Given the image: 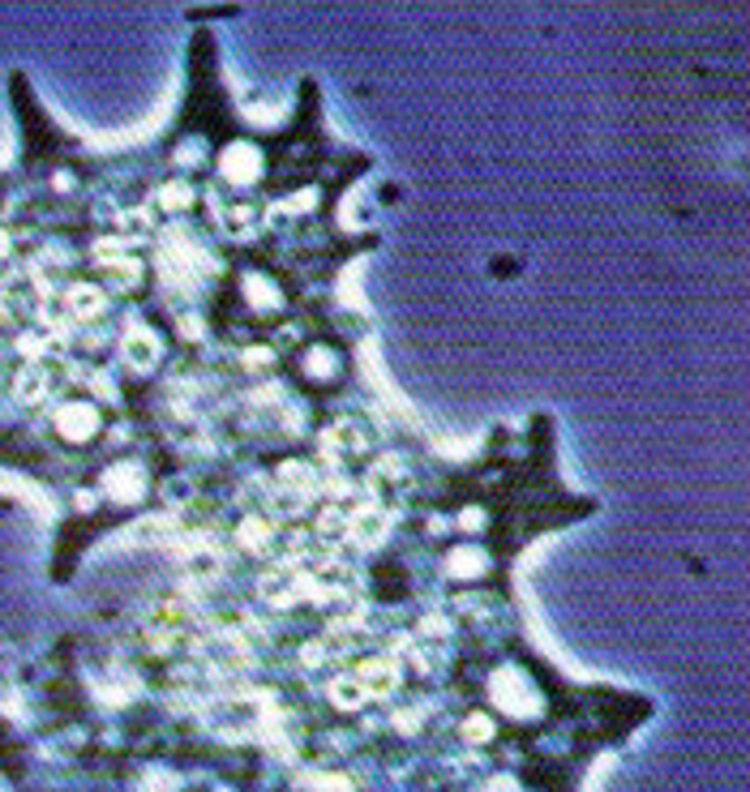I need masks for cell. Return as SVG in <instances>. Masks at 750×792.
<instances>
[{
	"label": "cell",
	"mask_w": 750,
	"mask_h": 792,
	"mask_svg": "<svg viewBox=\"0 0 750 792\" xmlns=\"http://www.w3.org/2000/svg\"><path fill=\"white\" fill-rule=\"evenodd\" d=\"M369 446H373V433L360 420H335L318 437V450H322V463L326 467H339L348 454H365Z\"/></svg>",
	"instance_id": "6da1fadb"
},
{
	"label": "cell",
	"mask_w": 750,
	"mask_h": 792,
	"mask_svg": "<svg viewBox=\"0 0 750 792\" xmlns=\"http://www.w3.org/2000/svg\"><path fill=\"white\" fill-rule=\"evenodd\" d=\"M390 527V510L378 506L373 497L356 501V506H348V548H373Z\"/></svg>",
	"instance_id": "7a4b0ae2"
},
{
	"label": "cell",
	"mask_w": 750,
	"mask_h": 792,
	"mask_svg": "<svg viewBox=\"0 0 750 792\" xmlns=\"http://www.w3.org/2000/svg\"><path fill=\"white\" fill-rule=\"evenodd\" d=\"M159 356H163L159 334L146 322H129V330L120 334V360H125L133 373H150L159 364Z\"/></svg>",
	"instance_id": "3957f363"
},
{
	"label": "cell",
	"mask_w": 750,
	"mask_h": 792,
	"mask_svg": "<svg viewBox=\"0 0 750 792\" xmlns=\"http://www.w3.org/2000/svg\"><path fill=\"white\" fill-rule=\"evenodd\" d=\"M56 394V373L48 360H26L18 377H13V399L22 407H43Z\"/></svg>",
	"instance_id": "277c9868"
},
{
	"label": "cell",
	"mask_w": 750,
	"mask_h": 792,
	"mask_svg": "<svg viewBox=\"0 0 750 792\" xmlns=\"http://www.w3.org/2000/svg\"><path fill=\"white\" fill-rule=\"evenodd\" d=\"M206 202L215 206V223H219V227H223V232H228L232 240H253V236L262 232V223H266V210H258V206H240V202L223 206L215 189L206 193Z\"/></svg>",
	"instance_id": "5b68a950"
},
{
	"label": "cell",
	"mask_w": 750,
	"mask_h": 792,
	"mask_svg": "<svg viewBox=\"0 0 750 792\" xmlns=\"http://www.w3.org/2000/svg\"><path fill=\"white\" fill-rule=\"evenodd\" d=\"M60 309H65L73 326H90L108 313V296H103V287H95V283H73L60 292Z\"/></svg>",
	"instance_id": "8992f818"
},
{
	"label": "cell",
	"mask_w": 750,
	"mask_h": 792,
	"mask_svg": "<svg viewBox=\"0 0 750 792\" xmlns=\"http://www.w3.org/2000/svg\"><path fill=\"white\" fill-rule=\"evenodd\" d=\"M52 420H56V433L65 441H90L99 433V407L95 403H60Z\"/></svg>",
	"instance_id": "52a82bcc"
},
{
	"label": "cell",
	"mask_w": 750,
	"mask_h": 792,
	"mask_svg": "<svg viewBox=\"0 0 750 792\" xmlns=\"http://www.w3.org/2000/svg\"><path fill=\"white\" fill-rule=\"evenodd\" d=\"M275 484H283V489H292V493H300L305 501H313V497L322 493V467L318 463H300V459L279 463Z\"/></svg>",
	"instance_id": "ba28073f"
},
{
	"label": "cell",
	"mask_w": 750,
	"mask_h": 792,
	"mask_svg": "<svg viewBox=\"0 0 750 792\" xmlns=\"http://www.w3.org/2000/svg\"><path fill=\"white\" fill-rule=\"evenodd\" d=\"M313 540H318L322 548H343L348 544V506H322L318 519H313Z\"/></svg>",
	"instance_id": "9c48e42d"
},
{
	"label": "cell",
	"mask_w": 750,
	"mask_h": 792,
	"mask_svg": "<svg viewBox=\"0 0 750 792\" xmlns=\"http://www.w3.org/2000/svg\"><path fill=\"white\" fill-rule=\"evenodd\" d=\"M219 167H223V176H228V180H236V185H240V180H258L262 176V155L249 142H240V146L223 150Z\"/></svg>",
	"instance_id": "30bf717a"
},
{
	"label": "cell",
	"mask_w": 750,
	"mask_h": 792,
	"mask_svg": "<svg viewBox=\"0 0 750 792\" xmlns=\"http://www.w3.org/2000/svg\"><path fill=\"white\" fill-rule=\"evenodd\" d=\"M103 493H108L112 501L142 497V471H138V463H116V467H108V476H103Z\"/></svg>",
	"instance_id": "8fae6325"
},
{
	"label": "cell",
	"mask_w": 750,
	"mask_h": 792,
	"mask_svg": "<svg viewBox=\"0 0 750 792\" xmlns=\"http://www.w3.org/2000/svg\"><path fill=\"white\" fill-rule=\"evenodd\" d=\"M236 544L245 548V553H266V548L275 544V523H270L266 514H245L236 527Z\"/></svg>",
	"instance_id": "7c38bea8"
},
{
	"label": "cell",
	"mask_w": 750,
	"mask_h": 792,
	"mask_svg": "<svg viewBox=\"0 0 750 792\" xmlns=\"http://www.w3.org/2000/svg\"><path fill=\"white\" fill-rule=\"evenodd\" d=\"M408 459L403 454H378V463L369 467V489H399L408 480Z\"/></svg>",
	"instance_id": "4fadbf2b"
},
{
	"label": "cell",
	"mask_w": 750,
	"mask_h": 792,
	"mask_svg": "<svg viewBox=\"0 0 750 792\" xmlns=\"http://www.w3.org/2000/svg\"><path fill=\"white\" fill-rule=\"evenodd\" d=\"M155 202L163 215H185V210L193 206V185H185V180H168V185H159Z\"/></svg>",
	"instance_id": "5bb4252c"
},
{
	"label": "cell",
	"mask_w": 750,
	"mask_h": 792,
	"mask_svg": "<svg viewBox=\"0 0 750 792\" xmlns=\"http://www.w3.org/2000/svg\"><path fill=\"white\" fill-rule=\"evenodd\" d=\"M446 574L450 578H480L485 574V557H480L476 548H455V553L446 557Z\"/></svg>",
	"instance_id": "9a60e30c"
},
{
	"label": "cell",
	"mask_w": 750,
	"mask_h": 792,
	"mask_svg": "<svg viewBox=\"0 0 750 792\" xmlns=\"http://www.w3.org/2000/svg\"><path fill=\"white\" fill-rule=\"evenodd\" d=\"M245 300L258 313H266V309H275V304H279V292H275V283H266V274H249V279H245Z\"/></svg>",
	"instance_id": "2e32d148"
},
{
	"label": "cell",
	"mask_w": 750,
	"mask_h": 792,
	"mask_svg": "<svg viewBox=\"0 0 750 792\" xmlns=\"http://www.w3.org/2000/svg\"><path fill=\"white\" fill-rule=\"evenodd\" d=\"M56 343H60V339H52L48 330H26V334H18V352H22L26 360H43Z\"/></svg>",
	"instance_id": "e0dca14e"
},
{
	"label": "cell",
	"mask_w": 750,
	"mask_h": 792,
	"mask_svg": "<svg viewBox=\"0 0 750 792\" xmlns=\"http://www.w3.org/2000/svg\"><path fill=\"white\" fill-rule=\"evenodd\" d=\"M240 369H249V373H266V369H275V347H266V343L245 347V352H240Z\"/></svg>",
	"instance_id": "ac0fdd59"
},
{
	"label": "cell",
	"mask_w": 750,
	"mask_h": 792,
	"mask_svg": "<svg viewBox=\"0 0 750 792\" xmlns=\"http://www.w3.org/2000/svg\"><path fill=\"white\" fill-rule=\"evenodd\" d=\"M305 369H309L313 377H335V373H339V360H335V352H330V347H309Z\"/></svg>",
	"instance_id": "d6986e66"
},
{
	"label": "cell",
	"mask_w": 750,
	"mask_h": 792,
	"mask_svg": "<svg viewBox=\"0 0 750 792\" xmlns=\"http://www.w3.org/2000/svg\"><path fill=\"white\" fill-rule=\"evenodd\" d=\"M103 270L112 274L116 287H133V283H138V274H142V266L133 262V257H112V262H103Z\"/></svg>",
	"instance_id": "ffe728a7"
},
{
	"label": "cell",
	"mask_w": 750,
	"mask_h": 792,
	"mask_svg": "<svg viewBox=\"0 0 750 792\" xmlns=\"http://www.w3.org/2000/svg\"><path fill=\"white\" fill-rule=\"evenodd\" d=\"M309 206H313V193H309V189H305V193H296V197H288V202H279L283 215H305Z\"/></svg>",
	"instance_id": "44dd1931"
},
{
	"label": "cell",
	"mask_w": 750,
	"mask_h": 792,
	"mask_svg": "<svg viewBox=\"0 0 750 792\" xmlns=\"http://www.w3.org/2000/svg\"><path fill=\"white\" fill-rule=\"evenodd\" d=\"M9 253H13V236H9V232H0V262H5Z\"/></svg>",
	"instance_id": "7402d4cb"
}]
</instances>
